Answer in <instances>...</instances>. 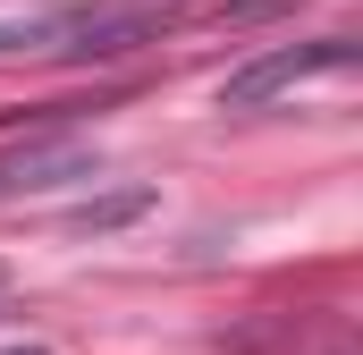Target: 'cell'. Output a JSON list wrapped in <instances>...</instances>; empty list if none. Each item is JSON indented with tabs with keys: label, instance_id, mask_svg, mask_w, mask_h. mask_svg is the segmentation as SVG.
<instances>
[{
	"label": "cell",
	"instance_id": "1",
	"mask_svg": "<svg viewBox=\"0 0 363 355\" xmlns=\"http://www.w3.org/2000/svg\"><path fill=\"white\" fill-rule=\"evenodd\" d=\"M347 60H355L347 34H321V43H296V51H262L254 68H237V77L220 85V102H228V110H262V102H279V93H296L304 77H338Z\"/></svg>",
	"mask_w": 363,
	"mask_h": 355
},
{
	"label": "cell",
	"instance_id": "2",
	"mask_svg": "<svg viewBox=\"0 0 363 355\" xmlns=\"http://www.w3.org/2000/svg\"><path fill=\"white\" fill-rule=\"evenodd\" d=\"M60 178H93V144H77V136L17 144V153H0V203H9V195H43V186H60Z\"/></svg>",
	"mask_w": 363,
	"mask_h": 355
},
{
	"label": "cell",
	"instance_id": "3",
	"mask_svg": "<svg viewBox=\"0 0 363 355\" xmlns=\"http://www.w3.org/2000/svg\"><path fill=\"white\" fill-rule=\"evenodd\" d=\"M144 212H152V186H118V195H93V203H77V220H68V229L101 237V229H127V220H144Z\"/></svg>",
	"mask_w": 363,
	"mask_h": 355
},
{
	"label": "cell",
	"instance_id": "4",
	"mask_svg": "<svg viewBox=\"0 0 363 355\" xmlns=\"http://www.w3.org/2000/svg\"><path fill=\"white\" fill-rule=\"evenodd\" d=\"M0 313H9V305H0Z\"/></svg>",
	"mask_w": 363,
	"mask_h": 355
}]
</instances>
